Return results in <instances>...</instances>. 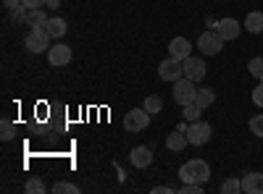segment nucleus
<instances>
[{
  "label": "nucleus",
  "instance_id": "obj_15",
  "mask_svg": "<svg viewBox=\"0 0 263 194\" xmlns=\"http://www.w3.org/2000/svg\"><path fill=\"white\" fill-rule=\"evenodd\" d=\"M45 29H48V34L53 37V39H61V37H66V32H69V24H66L63 18H50L48 24H45Z\"/></svg>",
  "mask_w": 263,
  "mask_h": 194
},
{
  "label": "nucleus",
  "instance_id": "obj_19",
  "mask_svg": "<svg viewBox=\"0 0 263 194\" xmlns=\"http://www.w3.org/2000/svg\"><path fill=\"white\" fill-rule=\"evenodd\" d=\"M13 137H16V123L8 121V118H3V121H0V139H3V142H11Z\"/></svg>",
  "mask_w": 263,
  "mask_h": 194
},
{
  "label": "nucleus",
  "instance_id": "obj_1",
  "mask_svg": "<svg viewBox=\"0 0 263 194\" xmlns=\"http://www.w3.org/2000/svg\"><path fill=\"white\" fill-rule=\"evenodd\" d=\"M179 179L182 184H205L211 179V165L200 158H192L179 168Z\"/></svg>",
  "mask_w": 263,
  "mask_h": 194
},
{
  "label": "nucleus",
  "instance_id": "obj_2",
  "mask_svg": "<svg viewBox=\"0 0 263 194\" xmlns=\"http://www.w3.org/2000/svg\"><path fill=\"white\" fill-rule=\"evenodd\" d=\"M50 34H48V29L45 27H37V29H29L27 32V37H24V45H27V50L29 53H48L50 50Z\"/></svg>",
  "mask_w": 263,
  "mask_h": 194
},
{
  "label": "nucleus",
  "instance_id": "obj_3",
  "mask_svg": "<svg viewBox=\"0 0 263 194\" xmlns=\"http://www.w3.org/2000/svg\"><path fill=\"white\" fill-rule=\"evenodd\" d=\"M171 95H174V102L177 105H190V102H195V95H197V90H195V81L192 79H187V76H182V79H177L174 81V90H171Z\"/></svg>",
  "mask_w": 263,
  "mask_h": 194
},
{
  "label": "nucleus",
  "instance_id": "obj_11",
  "mask_svg": "<svg viewBox=\"0 0 263 194\" xmlns=\"http://www.w3.org/2000/svg\"><path fill=\"white\" fill-rule=\"evenodd\" d=\"M190 53H192L190 39H184V37H174V39L168 42V55H171V58H177V60H187V58H190Z\"/></svg>",
  "mask_w": 263,
  "mask_h": 194
},
{
  "label": "nucleus",
  "instance_id": "obj_27",
  "mask_svg": "<svg viewBox=\"0 0 263 194\" xmlns=\"http://www.w3.org/2000/svg\"><path fill=\"white\" fill-rule=\"evenodd\" d=\"M182 194H203V184H182Z\"/></svg>",
  "mask_w": 263,
  "mask_h": 194
},
{
  "label": "nucleus",
  "instance_id": "obj_16",
  "mask_svg": "<svg viewBox=\"0 0 263 194\" xmlns=\"http://www.w3.org/2000/svg\"><path fill=\"white\" fill-rule=\"evenodd\" d=\"M190 142H187V134L184 132H179V128H177V132H174V134H168L166 137V147L171 149V153H179V149H184Z\"/></svg>",
  "mask_w": 263,
  "mask_h": 194
},
{
  "label": "nucleus",
  "instance_id": "obj_5",
  "mask_svg": "<svg viewBox=\"0 0 263 194\" xmlns=\"http://www.w3.org/2000/svg\"><path fill=\"white\" fill-rule=\"evenodd\" d=\"M187 142L192 144V147H203L208 139H211V123H205V121H192V123H187Z\"/></svg>",
  "mask_w": 263,
  "mask_h": 194
},
{
  "label": "nucleus",
  "instance_id": "obj_8",
  "mask_svg": "<svg viewBox=\"0 0 263 194\" xmlns=\"http://www.w3.org/2000/svg\"><path fill=\"white\" fill-rule=\"evenodd\" d=\"M182 66H184V76L192 79V81H203L205 74H208L205 60H203V58H195V55H190L187 60H182Z\"/></svg>",
  "mask_w": 263,
  "mask_h": 194
},
{
  "label": "nucleus",
  "instance_id": "obj_9",
  "mask_svg": "<svg viewBox=\"0 0 263 194\" xmlns=\"http://www.w3.org/2000/svg\"><path fill=\"white\" fill-rule=\"evenodd\" d=\"M48 60H50V66H69L71 63V48L63 45V42H55L48 50Z\"/></svg>",
  "mask_w": 263,
  "mask_h": 194
},
{
  "label": "nucleus",
  "instance_id": "obj_30",
  "mask_svg": "<svg viewBox=\"0 0 263 194\" xmlns=\"http://www.w3.org/2000/svg\"><path fill=\"white\" fill-rule=\"evenodd\" d=\"M161 191H174L171 186H153V194H161Z\"/></svg>",
  "mask_w": 263,
  "mask_h": 194
},
{
  "label": "nucleus",
  "instance_id": "obj_24",
  "mask_svg": "<svg viewBox=\"0 0 263 194\" xmlns=\"http://www.w3.org/2000/svg\"><path fill=\"white\" fill-rule=\"evenodd\" d=\"M53 191H55V194H77L79 186H74V184H69V181H55Z\"/></svg>",
  "mask_w": 263,
  "mask_h": 194
},
{
  "label": "nucleus",
  "instance_id": "obj_6",
  "mask_svg": "<svg viewBox=\"0 0 263 194\" xmlns=\"http://www.w3.org/2000/svg\"><path fill=\"white\" fill-rule=\"evenodd\" d=\"M158 76L163 79V81H177V79H182L184 76V66H182V60H177V58H166V60H161V66H158Z\"/></svg>",
  "mask_w": 263,
  "mask_h": 194
},
{
  "label": "nucleus",
  "instance_id": "obj_17",
  "mask_svg": "<svg viewBox=\"0 0 263 194\" xmlns=\"http://www.w3.org/2000/svg\"><path fill=\"white\" fill-rule=\"evenodd\" d=\"M245 29H248L250 34H263V13H260V11L248 13V18H245Z\"/></svg>",
  "mask_w": 263,
  "mask_h": 194
},
{
  "label": "nucleus",
  "instance_id": "obj_14",
  "mask_svg": "<svg viewBox=\"0 0 263 194\" xmlns=\"http://www.w3.org/2000/svg\"><path fill=\"white\" fill-rule=\"evenodd\" d=\"M48 13L45 11H42V8H34V11H29L27 13V18H24V24L29 27V29H37V27H45L48 24Z\"/></svg>",
  "mask_w": 263,
  "mask_h": 194
},
{
  "label": "nucleus",
  "instance_id": "obj_10",
  "mask_svg": "<svg viewBox=\"0 0 263 194\" xmlns=\"http://www.w3.org/2000/svg\"><path fill=\"white\" fill-rule=\"evenodd\" d=\"M216 32L221 34L224 42H229V39H237V37H239V32H242V24H239L237 18H221V21H216Z\"/></svg>",
  "mask_w": 263,
  "mask_h": 194
},
{
  "label": "nucleus",
  "instance_id": "obj_29",
  "mask_svg": "<svg viewBox=\"0 0 263 194\" xmlns=\"http://www.w3.org/2000/svg\"><path fill=\"white\" fill-rule=\"evenodd\" d=\"M29 11H34V8H45V0H21Z\"/></svg>",
  "mask_w": 263,
  "mask_h": 194
},
{
  "label": "nucleus",
  "instance_id": "obj_23",
  "mask_svg": "<svg viewBox=\"0 0 263 194\" xmlns=\"http://www.w3.org/2000/svg\"><path fill=\"white\" fill-rule=\"evenodd\" d=\"M248 71H250L258 81H263V58H253V60L248 63Z\"/></svg>",
  "mask_w": 263,
  "mask_h": 194
},
{
  "label": "nucleus",
  "instance_id": "obj_4",
  "mask_svg": "<svg viewBox=\"0 0 263 194\" xmlns=\"http://www.w3.org/2000/svg\"><path fill=\"white\" fill-rule=\"evenodd\" d=\"M150 126V113L145 111V107H132V111L124 116V128L126 132H145V128Z\"/></svg>",
  "mask_w": 263,
  "mask_h": 194
},
{
  "label": "nucleus",
  "instance_id": "obj_18",
  "mask_svg": "<svg viewBox=\"0 0 263 194\" xmlns=\"http://www.w3.org/2000/svg\"><path fill=\"white\" fill-rule=\"evenodd\" d=\"M195 102L205 111V107H211V105L216 102V92H213L211 87H200V90H197V95H195Z\"/></svg>",
  "mask_w": 263,
  "mask_h": 194
},
{
  "label": "nucleus",
  "instance_id": "obj_26",
  "mask_svg": "<svg viewBox=\"0 0 263 194\" xmlns=\"http://www.w3.org/2000/svg\"><path fill=\"white\" fill-rule=\"evenodd\" d=\"M24 189H27L29 194H42V191H45V184H42V179H29Z\"/></svg>",
  "mask_w": 263,
  "mask_h": 194
},
{
  "label": "nucleus",
  "instance_id": "obj_22",
  "mask_svg": "<svg viewBox=\"0 0 263 194\" xmlns=\"http://www.w3.org/2000/svg\"><path fill=\"white\" fill-rule=\"evenodd\" d=\"M221 191L224 194H239V191H242V179H227L221 184Z\"/></svg>",
  "mask_w": 263,
  "mask_h": 194
},
{
  "label": "nucleus",
  "instance_id": "obj_21",
  "mask_svg": "<svg viewBox=\"0 0 263 194\" xmlns=\"http://www.w3.org/2000/svg\"><path fill=\"white\" fill-rule=\"evenodd\" d=\"M200 113H203V107L197 105V102L184 105V121H187V123H192V121H200Z\"/></svg>",
  "mask_w": 263,
  "mask_h": 194
},
{
  "label": "nucleus",
  "instance_id": "obj_20",
  "mask_svg": "<svg viewBox=\"0 0 263 194\" xmlns=\"http://www.w3.org/2000/svg\"><path fill=\"white\" fill-rule=\"evenodd\" d=\"M142 107H145L150 116H153V113H161V111H163V100H161L158 95H150V97H145V105H142Z\"/></svg>",
  "mask_w": 263,
  "mask_h": 194
},
{
  "label": "nucleus",
  "instance_id": "obj_28",
  "mask_svg": "<svg viewBox=\"0 0 263 194\" xmlns=\"http://www.w3.org/2000/svg\"><path fill=\"white\" fill-rule=\"evenodd\" d=\"M253 102H255L258 107H263V81H260L258 87L253 90Z\"/></svg>",
  "mask_w": 263,
  "mask_h": 194
},
{
  "label": "nucleus",
  "instance_id": "obj_7",
  "mask_svg": "<svg viewBox=\"0 0 263 194\" xmlns=\"http://www.w3.org/2000/svg\"><path fill=\"white\" fill-rule=\"evenodd\" d=\"M221 48H224V39L218 32H205L197 39V50L203 55H216V53H221Z\"/></svg>",
  "mask_w": 263,
  "mask_h": 194
},
{
  "label": "nucleus",
  "instance_id": "obj_25",
  "mask_svg": "<svg viewBox=\"0 0 263 194\" xmlns=\"http://www.w3.org/2000/svg\"><path fill=\"white\" fill-rule=\"evenodd\" d=\"M250 132L255 137H263V113H258V116L250 118Z\"/></svg>",
  "mask_w": 263,
  "mask_h": 194
},
{
  "label": "nucleus",
  "instance_id": "obj_12",
  "mask_svg": "<svg viewBox=\"0 0 263 194\" xmlns=\"http://www.w3.org/2000/svg\"><path fill=\"white\" fill-rule=\"evenodd\" d=\"M129 160L135 168H147L153 163V153H150V147H135L129 153Z\"/></svg>",
  "mask_w": 263,
  "mask_h": 194
},
{
  "label": "nucleus",
  "instance_id": "obj_13",
  "mask_svg": "<svg viewBox=\"0 0 263 194\" xmlns=\"http://www.w3.org/2000/svg\"><path fill=\"white\" fill-rule=\"evenodd\" d=\"M242 191L245 194H263V174L242 176Z\"/></svg>",
  "mask_w": 263,
  "mask_h": 194
},
{
  "label": "nucleus",
  "instance_id": "obj_31",
  "mask_svg": "<svg viewBox=\"0 0 263 194\" xmlns=\"http://www.w3.org/2000/svg\"><path fill=\"white\" fill-rule=\"evenodd\" d=\"M45 6H48V8H58L61 0H45Z\"/></svg>",
  "mask_w": 263,
  "mask_h": 194
}]
</instances>
